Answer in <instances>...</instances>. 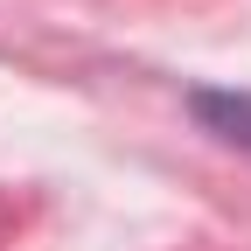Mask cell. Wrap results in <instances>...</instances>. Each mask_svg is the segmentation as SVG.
I'll return each mask as SVG.
<instances>
[{
    "label": "cell",
    "instance_id": "cell-1",
    "mask_svg": "<svg viewBox=\"0 0 251 251\" xmlns=\"http://www.w3.org/2000/svg\"><path fill=\"white\" fill-rule=\"evenodd\" d=\"M188 112H196L216 140H230L251 153V91H188Z\"/></svg>",
    "mask_w": 251,
    "mask_h": 251
}]
</instances>
